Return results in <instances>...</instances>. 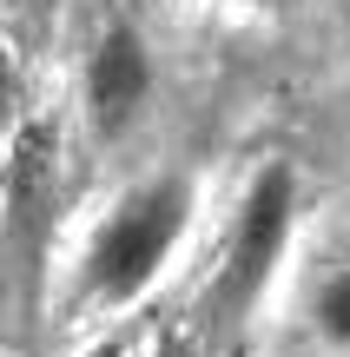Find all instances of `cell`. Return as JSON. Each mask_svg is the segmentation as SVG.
<instances>
[{
    "instance_id": "cell-2",
    "label": "cell",
    "mask_w": 350,
    "mask_h": 357,
    "mask_svg": "<svg viewBox=\"0 0 350 357\" xmlns=\"http://www.w3.org/2000/svg\"><path fill=\"white\" fill-rule=\"evenodd\" d=\"M166 100V33L145 7L106 0L73 33V126L93 153H126Z\"/></svg>"
},
{
    "instance_id": "cell-7",
    "label": "cell",
    "mask_w": 350,
    "mask_h": 357,
    "mask_svg": "<svg viewBox=\"0 0 350 357\" xmlns=\"http://www.w3.org/2000/svg\"><path fill=\"white\" fill-rule=\"evenodd\" d=\"M79 357H132V344H126V337H119V331H106L100 344H86Z\"/></svg>"
},
{
    "instance_id": "cell-6",
    "label": "cell",
    "mask_w": 350,
    "mask_h": 357,
    "mask_svg": "<svg viewBox=\"0 0 350 357\" xmlns=\"http://www.w3.org/2000/svg\"><path fill=\"white\" fill-rule=\"evenodd\" d=\"M172 7L212 13V20H232V26H298V20H311L324 0H172Z\"/></svg>"
},
{
    "instance_id": "cell-1",
    "label": "cell",
    "mask_w": 350,
    "mask_h": 357,
    "mask_svg": "<svg viewBox=\"0 0 350 357\" xmlns=\"http://www.w3.org/2000/svg\"><path fill=\"white\" fill-rule=\"evenodd\" d=\"M192 225H198V178L185 166L132 172L79 238V265H73L79 298L100 311H132L185 252Z\"/></svg>"
},
{
    "instance_id": "cell-4",
    "label": "cell",
    "mask_w": 350,
    "mask_h": 357,
    "mask_svg": "<svg viewBox=\"0 0 350 357\" xmlns=\"http://www.w3.org/2000/svg\"><path fill=\"white\" fill-rule=\"evenodd\" d=\"M304 311H311V331L324 337L331 351H350V258H337V265H324L311 278Z\"/></svg>"
},
{
    "instance_id": "cell-8",
    "label": "cell",
    "mask_w": 350,
    "mask_h": 357,
    "mask_svg": "<svg viewBox=\"0 0 350 357\" xmlns=\"http://www.w3.org/2000/svg\"><path fill=\"white\" fill-rule=\"evenodd\" d=\"M145 357H185V337H172V331H159L152 344H145Z\"/></svg>"
},
{
    "instance_id": "cell-9",
    "label": "cell",
    "mask_w": 350,
    "mask_h": 357,
    "mask_svg": "<svg viewBox=\"0 0 350 357\" xmlns=\"http://www.w3.org/2000/svg\"><path fill=\"white\" fill-rule=\"evenodd\" d=\"M26 7H33V13H66L73 0H26Z\"/></svg>"
},
{
    "instance_id": "cell-3",
    "label": "cell",
    "mask_w": 350,
    "mask_h": 357,
    "mask_svg": "<svg viewBox=\"0 0 350 357\" xmlns=\"http://www.w3.org/2000/svg\"><path fill=\"white\" fill-rule=\"evenodd\" d=\"M298 199H304V178H298V159L285 153H264L238 185L225 245H218V278H212L218 318H245L264 305V291L278 284L291 245H298Z\"/></svg>"
},
{
    "instance_id": "cell-5",
    "label": "cell",
    "mask_w": 350,
    "mask_h": 357,
    "mask_svg": "<svg viewBox=\"0 0 350 357\" xmlns=\"http://www.w3.org/2000/svg\"><path fill=\"white\" fill-rule=\"evenodd\" d=\"M26 113H33V100H26V47H20L13 13L0 7V146L26 126Z\"/></svg>"
}]
</instances>
